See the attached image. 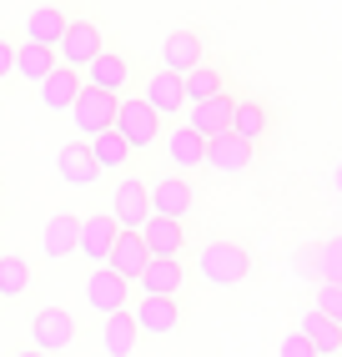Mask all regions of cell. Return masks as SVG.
I'll list each match as a JSON object with an SVG mask.
<instances>
[{
  "instance_id": "19",
  "label": "cell",
  "mask_w": 342,
  "mask_h": 357,
  "mask_svg": "<svg viewBox=\"0 0 342 357\" xmlns=\"http://www.w3.org/2000/svg\"><path fill=\"white\" fill-rule=\"evenodd\" d=\"M86 91V81H81V70H66V66H56L51 76L40 81V106L45 111H56V116H70V106H76V96Z\"/></svg>"
},
{
  "instance_id": "12",
  "label": "cell",
  "mask_w": 342,
  "mask_h": 357,
  "mask_svg": "<svg viewBox=\"0 0 342 357\" xmlns=\"http://www.w3.org/2000/svg\"><path fill=\"white\" fill-rule=\"evenodd\" d=\"M116 96H101V91H81V96H76V106H70V126H76L86 141H96V136H101V131H111L116 126Z\"/></svg>"
},
{
  "instance_id": "27",
  "label": "cell",
  "mask_w": 342,
  "mask_h": 357,
  "mask_svg": "<svg viewBox=\"0 0 342 357\" xmlns=\"http://www.w3.org/2000/svg\"><path fill=\"white\" fill-rule=\"evenodd\" d=\"M61 61H56V51H40V45H31V40H20L15 45V76L26 81V86H36L40 91V81L51 76Z\"/></svg>"
},
{
  "instance_id": "3",
  "label": "cell",
  "mask_w": 342,
  "mask_h": 357,
  "mask_svg": "<svg viewBox=\"0 0 342 357\" xmlns=\"http://www.w3.org/2000/svg\"><path fill=\"white\" fill-rule=\"evenodd\" d=\"M81 81L91 86V91H101V96H131V81H136V66H131V56H121V51H101L86 70H81Z\"/></svg>"
},
{
  "instance_id": "1",
  "label": "cell",
  "mask_w": 342,
  "mask_h": 357,
  "mask_svg": "<svg viewBox=\"0 0 342 357\" xmlns=\"http://www.w3.org/2000/svg\"><path fill=\"white\" fill-rule=\"evenodd\" d=\"M197 272L211 282V287H237V282L252 277V252L232 242V236H211L197 252Z\"/></svg>"
},
{
  "instance_id": "18",
  "label": "cell",
  "mask_w": 342,
  "mask_h": 357,
  "mask_svg": "<svg viewBox=\"0 0 342 357\" xmlns=\"http://www.w3.org/2000/svg\"><path fill=\"white\" fill-rule=\"evenodd\" d=\"M141 101L166 121V116H181V111H186V86H181V76H171V70H151V76H146Z\"/></svg>"
},
{
  "instance_id": "2",
  "label": "cell",
  "mask_w": 342,
  "mask_h": 357,
  "mask_svg": "<svg viewBox=\"0 0 342 357\" xmlns=\"http://www.w3.org/2000/svg\"><path fill=\"white\" fill-rule=\"evenodd\" d=\"M116 131H121V141H126L131 151H151L166 126H161V116L146 106L141 96H121V106H116Z\"/></svg>"
},
{
  "instance_id": "23",
  "label": "cell",
  "mask_w": 342,
  "mask_h": 357,
  "mask_svg": "<svg viewBox=\"0 0 342 357\" xmlns=\"http://www.w3.org/2000/svg\"><path fill=\"white\" fill-rule=\"evenodd\" d=\"M76 242H81V217H70V211H56V217L45 222V231H40V252L51 261H66L76 252Z\"/></svg>"
},
{
  "instance_id": "16",
  "label": "cell",
  "mask_w": 342,
  "mask_h": 357,
  "mask_svg": "<svg viewBox=\"0 0 342 357\" xmlns=\"http://www.w3.org/2000/svg\"><path fill=\"white\" fill-rule=\"evenodd\" d=\"M272 126H277V116H272V106H267V101H257V96H237V111H232V136H237V141L257 146V141L272 136Z\"/></svg>"
},
{
  "instance_id": "31",
  "label": "cell",
  "mask_w": 342,
  "mask_h": 357,
  "mask_svg": "<svg viewBox=\"0 0 342 357\" xmlns=\"http://www.w3.org/2000/svg\"><path fill=\"white\" fill-rule=\"evenodd\" d=\"M31 287V267L20 257H0V297H20Z\"/></svg>"
},
{
  "instance_id": "36",
  "label": "cell",
  "mask_w": 342,
  "mask_h": 357,
  "mask_svg": "<svg viewBox=\"0 0 342 357\" xmlns=\"http://www.w3.org/2000/svg\"><path fill=\"white\" fill-rule=\"evenodd\" d=\"M10 357H45V352H36V347H20V352H10Z\"/></svg>"
},
{
  "instance_id": "15",
  "label": "cell",
  "mask_w": 342,
  "mask_h": 357,
  "mask_svg": "<svg viewBox=\"0 0 342 357\" xmlns=\"http://www.w3.org/2000/svg\"><path fill=\"white\" fill-rule=\"evenodd\" d=\"M232 111H237V96L227 91V96H216V101L191 106V116H186L181 126L191 136H202V141H216V136H232Z\"/></svg>"
},
{
  "instance_id": "33",
  "label": "cell",
  "mask_w": 342,
  "mask_h": 357,
  "mask_svg": "<svg viewBox=\"0 0 342 357\" xmlns=\"http://www.w3.org/2000/svg\"><path fill=\"white\" fill-rule=\"evenodd\" d=\"M277 357H317V352H312V342L302 337V332H287L282 347H277Z\"/></svg>"
},
{
  "instance_id": "11",
  "label": "cell",
  "mask_w": 342,
  "mask_h": 357,
  "mask_svg": "<svg viewBox=\"0 0 342 357\" xmlns=\"http://www.w3.org/2000/svg\"><path fill=\"white\" fill-rule=\"evenodd\" d=\"M151 217H166V222H186L191 217V206H197V192H191V181L186 176H156L151 186Z\"/></svg>"
},
{
  "instance_id": "14",
  "label": "cell",
  "mask_w": 342,
  "mask_h": 357,
  "mask_svg": "<svg viewBox=\"0 0 342 357\" xmlns=\"http://www.w3.org/2000/svg\"><path fill=\"white\" fill-rule=\"evenodd\" d=\"M116 236H121V227L111 222V211H91V217H81V242H76V252H81L86 261H96V267H106Z\"/></svg>"
},
{
  "instance_id": "9",
  "label": "cell",
  "mask_w": 342,
  "mask_h": 357,
  "mask_svg": "<svg viewBox=\"0 0 342 357\" xmlns=\"http://www.w3.org/2000/svg\"><path fill=\"white\" fill-rule=\"evenodd\" d=\"M131 322H136L141 337H171V332L181 327V302L177 297H136Z\"/></svg>"
},
{
  "instance_id": "6",
  "label": "cell",
  "mask_w": 342,
  "mask_h": 357,
  "mask_svg": "<svg viewBox=\"0 0 342 357\" xmlns=\"http://www.w3.org/2000/svg\"><path fill=\"white\" fill-rule=\"evenodd\" d=\"M86 307L101 317H116V312H131V282L116 277L111 267H96L86 277Z\"/></svg>"
},
{
  "instance_id": "29",
  "label": "cell",
  "mask_w": 342,
  "mask_h": 357,
  "mask_svg": "<svg viewBox=\"0 0 342 357\" xmlns=\"http://www.w3.org/2000/svg\"><path fill=\"white\" fill-rule=\"evenodd\" d=\"M136 342H141V332H136L131 312H116V317H106V322H101V347H106L111 357H131V352H136Z\"/></svg>"
},
{
  "instance_id": "30",
  "label": "cell",
  "mask_w": 342,
  "mask_h": 357,
  "mask_svg": "<svg viewBox=\"0 0 342 357\" xmlns=\"http://www.w3.org/2000/svg\"><path fill=\"white\" fill-rule=\"evenodd\" d=\"M317 277L332 282V287H342V236H327V242H317Z\"/></svg>"
},
{
  "instance_id": "34",
  "label": "cell",
  "mask_w": 342,
  "mask_h": 357,
  "mask_svg": "<svg viewBox=\"0 0 342 357\" xmlns=\"http://www.w3.org/2000/svg\"><path fill=\"white\" fill-rule=\"evenodd\" d=\"M10 76H15V40L0 36V81H10Z\"/></svg>"
},
{
  "instance_id": "25",
  "label": "cell",
  "mask_w": 342,
  "mask_h": 357,
  "mask_svg": "<svg viewBox=\"0 0 342 357\" xmlns=\"http://www.w3.org/2000/svg\"><path fill=\"white\" fill-rule=\"evenodd\" d=\"M181 86H186V106L216 101V96H227V70L211 66V61H202L197 70H186V76H181Z\"/></svg>"
},
{
  "instance_id": "13",
  "label": "cell",
  "mask_w": 342,
  "mask_h": 357,
  "mask_svg": "<svg viewBox=\"0 0 342 357\" xmlns=\"http://www.w3.org/2000/svg\"><path fill=\"white\" fill-rule=\"evenodd\" d=\"M252 161H257V146H247V141H237V136L207 141V172L211 176H247Z\"/></svg>"
},
{
  "instance_id": "10",
  "label": "cell",
  "mask_w": 342,
  "mask_h": 357,
  "mask_svg": "<svg viewBox=\"0 0 342 357\" xmlns=\"http://www.w3.org/2000/svg\"><path fill=\"white\" fill-rule=\"evenodd\" d=\"M207 61V36L197 26H181L171 31L161 40V70H171V76H186V70H197Z\"/></svg>"
},
{
  "instance_id": "21",
  "label": "cell",
  "mask_w": 342,
  "mask_h": 357,
  "mask_svg": "<svg viewBox=\"0 0 342 357\" xmlns=\"http://www.w3.org/2000/svg\"><path fill=\"white\" fill-rule=\"evenodd\" d=\"M66 31H70V15L61 6H36L26 15V40L40 45V51H56V45L66 40Z\"/></svg>"
},
{
  "instance_id": "26",
  "label": "cell",
  "mask_w": 342,
  "mask_h": 357,
  "mask_svg": "<svg viewBox=\"0 0 342 357\" xmlns=\"http://www.w3.org/2000/svg\"><path fill=\"white\" fill-rule=\"evenodd\" d=\"M297 332L312 342V352H317V357H342V327H337L332 317H322L317 307L297 322Z\"/></svg>"
},
{
  "instance_id": "28",
  "label": "cell",
  "mask_w": 342,
  "mask_h": 357,
  "mask_svg": "<svg viewBox=\"0 0 342 357\" xmlns=\"http://www.w3.org/2000/svg\"><path fill=\"white\" fill-rule=\"evenodd\" d=\"M86 146H91V156H96V166H101V172H121V176H126V166H131V146H126V141H121V131L111 126V131H101V136H96V141H86Z\"/></svg>"
},
{
  "instance_id": "5",
  "label": "cell",
  "mask_w": 342,
  "mask_h": 357,
  "mask_svg": "<svg viewBox=\"0 0 342 357\" xmlns=\"http://www.w3.org/2000/svg\"><path fill=\"white\" fill-rule=\"evenodd\" d=\"M146 217H151V192H146L141 176H121L116 192H111V222L121 231H141Z\"/></svg>"
},
{
  "instance_id": "32",
  "label": "cell",
  "mask_w": 342,
  "mask_h": 357,
  "mask_svg": "<svg viewBox=\"0 0 342 357\" xmlns=\"http://www.w3.org/2000/svg\"><path fill=\"white\" fill-rule=\"evenodd\" d=\"M317 312L332 317L342 327V287H332V282H317Z\"/></svg>"
},
{
  "instance_id": "17",
  "label": "cell",
  "mask_w": 342,
  "mask_h": 357,
  "mask_svg": "<svg viewBox=\"0 0 342 357\" xmlns=\"http://www.w3.org/2000/svg\"><path fill=\"white\" fill-rule=\"evenodd\" d=\"M141 242H146V252L151 257H161V261H181V252H186V222H166V217H146V227H141Z\"/></svg>"
},
{
  "instance_id": "7",
  "label": "cell",
  "mask_w": 342,
  "mask_h": 357,
  "mask_svg": "<svg viewBox=\"0 0 342 357\" xmlns=\"http://www.w3.org/2000/svg\"><path fill=\"white\" fill-rule=\"evenodd\" d=\"M70 342H76V317L66 312V307H40V312L31 317V347L36 352H66Z\"/></svg>"
},
{
  "instance_id": "24",
  "label": "cell",
  "mask_w": 342,
  "mask_h": 357,
  "mask_svg": "<svg viewBox=\"0 0 342 357\" xmlns=\"http://www.w3.org/2000/svg\"><path fill=\"white\" fill-rule=\"evenodd\" d=\"M146 261H151V252H146L141 231H121V236H116V247H111V261H106V267H111L116 277L136 282V277L146 272Z\"/></svg>"
},
{
  "instance_id": "8",
  "label": "cell",
  "mask_w": 342,
  "mask_h": 357,
  "mask_svg": "<svg viewBox=\"0 0 342 357\" xmlns=\"http://www.w3.org/2000/svg\"><path fill=\"white\" fill-rule=\"evenodd\" d=\"M161 151H166L171 176H186V181H191V172H207V141H202V136H191L186 126L161 131Z\"/></svg>"
},
{
  "instance_id": "35",
  "label": "cell",
  "mask_w": 342,
  "mask_h": 357,
  "mask_svg": "<svg viewBox=\"0 0 342 357\" xmlns=\"http://www.w3.org/2000/svg\"><path fill=\"white\" fill-rule=\"evenodd\" d=\"M332 192L342 197V156H337V166H332Z\"/></svg>"
},
{
  "instance_id": "4",
  "label": "cell",
  "mask_w": 342,
  "mask_h": 357,
  "mask_svg": "<svg viewBox=\"0 0 342 357\" xmlns=\"http://www.w3.org/2000/svg\"><path fill=\"white\" fill-rule=\"evenodd\" d=\"M106 51V36H101V26L96 20H70V31H66V40L56 45V61L66 66V70H86L96 56Z\"/></svg>"
},
{
  "instance_id": "22",
  "label": "cell",
  "mask_w": 342,
  "mask_h": 357,
  "mask_svg": "<svg viewBox=\"0 0 342 357\" xmlns=\"http://www.w3.org/2000/svg\"><path fill=\"white\" fill-rule=\"evenodd\" d=\"M181 282H186V267H181V261H161V257H151V261H146V272L131 282V287H141V297H177Z\"/></svg>"
},
{
  "instance_id": "20",
  "label": "cell",
  "mask_w": 342,
  "mask_h": 357,
  "mask_svg": "<svg viewBox=\"0 0 342 357\" xmlns=\"http://www.w3.org/2000/svg\"><path fill=\"white\" fill-rule=\"evenodd\" d=\"M56 176L66 186H96V181H101V166H96L86 141H70V146L56 151Z\"/></svg>"
}]
</instances>
